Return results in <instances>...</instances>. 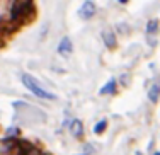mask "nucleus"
Instances as JSON below:
<instances>
[{
  "mask_svg": "<svg viewBox=\"0 0 160 155\" xmlns=\"http://www.w3.org/2000/svg\"><path fill=\"white\" fill-rule=\"evenodd\" d=\"M160 97V84H153L148 89V99L152 101V102H157Z\"/></svg>",
  "mask_w": 160,
  "mask_h": 155,
  "instance_id": "obj_7",
  "label": "nucleus"
},
{
  "mask_svg": "<svg viewBox=\"0 0 160 155\" xmlns=\"http://www.w3.org/2000/svg\"><path fill=\"white\" fill-rule=\"evenodd\" d=\"M106 128H108V119H101L96 126H94V133L101 135V133H104V131H106Z\"/></svg>",
  "mask_w": 160,
  "mask_h": 155,
  "instance_id": "obj_9",
  "label": "nucleus"
},
{
  "mask_svg": "<svg viewBox=\"0 0 160 155\" xmlns=\"http://www.w3.org/2000/svg\"><path fill=\"white\" fill-rule=\"evenodd\" d=\"M22 84L28 87V89L31 90L34 96L41 97V99H48V101H53V99H55V94H51V92H48L46 89H43V87L38 84V82L34 80L31 75H28V73L22 75Z\"/></svg>",
  "mask_w": 160,
  "mask_h": 155,
  "instance_id": "obj_1",
  "label": "nucleus"
},
{
  "mask_svg": "<svg viewBox=\"0 0 160 155\" xmlns=\"http://www.w3.org/2000/svg\"><path fill=\"white\" fill-rule=\"evenodd\" d=\"M135 155H142V152H136V153H135Z\"/></svg>",
  "mask_w": 160,
  "mask_h": 155,
  "instance_id": "obj_12",
  "label": "nucleus"
},
{
  "mask_svg": "<svg viewBox=\"0 0 160 155\" xmlns=\"http://www.w3.org/2000/svg\"><path fill=\"white\" fill-rule=\"evenodd\" d=\"M119 3H128V0H118Z\"/></svg>",
  "mask_w": 160,
  "mask_h": 155,
  "instance_id": "obj_11",
  "label": "nucleus"
},
{
  "mask_svg": "<svg viewBox=\"0 0 160 155\" xmlns=\"http://www.w3.org/2000/svg\"><path fill=\"white\" fill-rule=\"evenodd\" d=\"M102 38H104V43H106V46L108 48H112L116 46V36H114V32L112 31H104L102 32Z\"/></svg>",
  "mask_w": 160,
  "mask_h": 155,
  "instance_id": "obj_6",
  "label": "nucleus"
},
{
  "mask_svg": "<svg viewBox=\"0 0 160 155\" xmlns=\"http://www.w3.org/2000/svg\"><path fill=\"white\" fill-rule=\"evenodd\" d=\"M153 155H160V152H155V153H153Z\"/></svg>",
  "mask_w": 160,
  "mask_h": 155,
  "instance_id": "obj_13",
  "label": "nucleus"
},
{
  "mask_svg": "<svg viewBox=\"0 0 160 155\" xmlns=\"http://www.w3.org/2000/svg\"><path fill=\"white\" fill-rule=\"evenodd\" d=\"M32 9V0H14L10 9V21H19L26 16L28 10Z\"/></svg>",
  "mask_w": 160,
  "mask_h": 155,
  "instance_id": "obj_2",
  "label": "nucleus"
},
{
  "mask_svg": "<svg viewBox=\"0 0 160 155\" xmlns=\"http://www.w3.org/2000/svg\"><path fill=\"white\" fill-rule=\"evenodd\" d=\"M83 155H85V153H83Z\"/></svg>",
  "mask_w": 160,
  "mask_h": 155,
  "instance_id": "obj_15",
  "label": "nucleus"
},
{
  "mask_svg": "<svg viewBox=\"0 0 160 155\" xmlns=\"http://www.w3.org/2000/svg\"><path fill=\"white\" fill-rule=\"evenodd\" d=\"M72 51H73V44H72V39L65 36L63 39L60 41V44H58V53H60L62 56H70Z\"/></svg>",
  "mask_w": 160,
  "mask_h": 155,
  "instance_id": "obj_4",
  "label": "nucleus"
},
{
  "mask_svg": "<svg viewBox=\"0 0 160 155\" xmlns=\"http://www.w3.org/2000/svg\"><path fill=\"white\" fill-rule=\"evenodd\" d=\"M70 131H72V135H73L75 138L82 137V135H83V124H82V121H80V119H73V121H72Z\"/></svg>",
  "mask_w": 160,
  "mask_h": 155,
  "instance_id": "obj_5",
  "label": "nucleus"
},
{
  "mask_svg": "<svg viewBox=\"0 0 160 155\" xmlns=\"http://www.w3.org/2000/svg\"><path fill=\"white\" fill-rule=\"evenodd\" d=\"M44 155H49V153H44Z\"/></svg>",
  "mask_w": 160,
  "mask_h": 155,
  "instance_id": "obj_14",
  "label": "nucleus"
},
{
  "mask_svg": "<svg viewBox=\"0 0 160 155\" xmlns=\"http://www.w3.org/2000/svg\"><path fill=\"white\" fill-rule=\"evenodd\" d=\"M158 29V21H150L147 26V32L148 34H152V32H155Z\"/></svg>",
  "mask_w": 160,
  "mask_h": 155,
  "instance_id": "obj_10",
  "label": "nucleus"
},
{
  "mask_svg": "<svg viewBox=\"0 0 160 155\" xmlns=\"http://www.w3.org/2000/svg\"><path fill=\"white\" fill-rule=\"evenodd\" d=\"M94 14H96V3L90 2V0L83 2V5L78 10V16L82 19H90V17H94Z\"/></svg>",
  "mask_w": 160,
  "mask_h": 155,
  "instance_id": "obj_3",
  "label": "nucleus"
},
{
  "mask_svg": "<svg viewBox=\"0 0 160 155\" xmlns=\"http://www.w3.org/2000/svg\"><path fill=\"white\" fill-rule=\"evenodd\" d=\"M118 92V85H116V80H109L108 84L101 89V94L106 96V94H116Z\"/></svg>",
  "mask_w": 160,
  "mask_h": 155,
  "instance_id": "obj_8",
  "label": "nucleus"
}]
</instances>
